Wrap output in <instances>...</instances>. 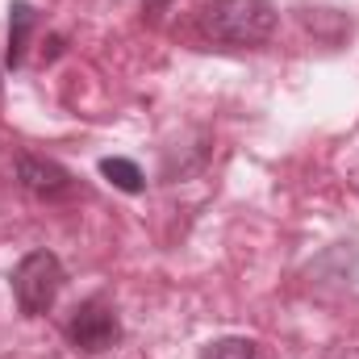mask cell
<instances>
[{
    "instance_id": "cell-1",
    "label": "cell",
    "mask_w": 359,
    "mask_h": 359,
    "mask_svg": "<svg viewBox=\"0 0 359 359\" xmlns=\"http://www.w3.org/2000/svg\"><path fill=\"white\" fill-rule=\"evenodd\" d=\"M280 25L271 0H205L196 8V29L217 46H264Z\"/></svg>"
},
{
    "instance_id": "cell-2",
    "label": "cell",
    "mask_w": 359,
    "mask_h": 359,
    "mask_svg": "<svg viewBox=\"0 0 359 359\" xmlns=\"http://www.w3.org/2000/svg\"><path fill=\"white\" fill-rule=\"evenodd\" d=\"M63 264L55 251H29L21 255V264L13 268L8 284H13V297H17V309L25 318H42L55 309L59 292H63Z\"/></svg>"
},
{
    "instance_id": "cell-3",
    "label": "cell",
    "mask_w": 359,
    "mask_h": 359,
    "mask_svg": "<svg viewBox=\"0 0 359 359\" xmlns=\"http://www.w3.org/2000/svg\"><path fill=\"white\" fill-rule=\"evenodd\" d=\"M63 334H67L72 351H80V355H104V351H113L121 343V318H117V309L104 297H88V301H80L72 309Z\"/></svg>"
},
{
    "instance_id": "cell-4",
    "label": "cell",
    "mask_w": 359,
    "mask_h": 359,
    "mask_svg": "<svg viewBox=\"0 0 359 359\" xmlns=\"http://www.w3.org/2000/svg\"><path fill=\"white\" fill-rule=\"evenodd\" d=\"M17 184H21L34 201H46V205L72 201V196L80 192V180L72 176L63 163L42 159V155H17Z\"/></svg>"
},
{
    "instance_id": "cell-5",
    "label": "cell",
    "mask_w": 359,
    "mask_h": 359,
    "mask_svg": "<svg viewBox=\"0 0 359 359\" xmlns=\"http://www.w3.org/2000/svg\"><path fill=\"white\" fill-rule=\"evenodd\" d=\"M38 25V13L29 0H13L8 4V50H4V63L17 72L25 63V50H29V34Z\"/></svg>"
},
{
    "instance_id": "cell-6",
    "label": "cell",
    "mask_w": 359,
    "mask_h": 359,
    "mask_svg": "<svg viewBox=\"0 0 359 359\" xmlns=\"http://www.w3.org/2000/svg\"><path fill=\"white\" fill-rule=\"evenodd\" d=\"M100 176L109 180L117 192H126V196H138V192H147V176H142V168H138L134 159L109 155V159H100Z\"/></svg>"
},
{
    "instance_id": "cell-7",
    "label": "cell",
    "mask_w": 359,
    "mask_h": 359,
    "mask_svg": "<svg viewBox=\"0 0 359 359\" xmlns=\"http://www.w3.org/2000/svg\"><path fill=\"white\" fill-rule=\"evenodd\" d=\"M196 359H259V343L255 339H243V334H226V339L205 343Z\"/></svg>"
},
{
    "instance_id": "cell-8",
    "label": "cell",
    "mask_w": 359,
    "mask_h": 359,
    "mask_svg": "<svg viewBox=\"0 0 359 359\" xmlns=\"http://www.w3.org/2000/svg\"><path fill=\"white\" fill-rule=\"evenodd\" d=\"M163 4H168V0H142V8H147V17H151V21L159 17V8H163Z\"/></svg>"
}]
</instances>
